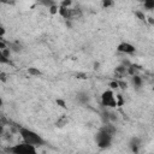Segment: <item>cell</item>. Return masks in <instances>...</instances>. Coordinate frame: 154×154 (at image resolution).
<instances>
[{
    "mask_svg": "<svg viewBox=\"0 0 154 154\" xmlns=\"http://www.w3.org/2000/svg\"><path fill=\"white\" fill-rule=\"evenodd\" d=\"M8 154H14V153H8Z\"/></svg>",
    "mask_w": 154,
    "mask_h": 154,
    "instance_id": "cell-10",
    "label": "cell"
},
{
    "mask_svg": "<svg viewBox=\"0 0 154 154\" xmlns=\"http://www.w3.org/2000/svg\"><path fill=\"white\" fill-rule=\"evenodd\" d=\"M112 136L113 134L108 131L106 128H102L99 130V132L95 135V142L97 147L100 148H108L112 143Z\"/></svg>",
    "mask_w": 154,
    "mask_h": 154,
    "instance_id": "cell-2",
    "label": "cell"
},
{
    "mask_svg": "<svg viewBox=\"0 0 154 154\" xmlns=\"http://www.w3.org/2000/svg\"><path fill=\"white\" fill-rule=\"evenodd\" d=\"M28 73L31 75V76H40L41 75V71L36 67H29L28 69Z\"/></svg>",
    "mask_w": 154,
    "mask_h": 154,
    "instance_id": "cell-6",
    "label": "cell"
},
{
    "mask_svg": "<svg viewBox=\"0 0 154 154\" xmlns=\"http://www.w3.org/2000/svg\"><path fill=\"white\" fill-rule=\"evenodd\" d=\"M101 103L105 107H116L118 106V101H117V96L114 95V93L112 90H105L101 94Z\"/></svg>",
    "mask_w": 154,
    "mask_h": 154,
    "instance_id": "cell-4",
    "label": "cell"
},
{
    "mask_svg": "<svg viewBox=\"0 0 154 154\" xmlns=\"http://www.w3.org/2000/svg\"><path fill=\"white\" fill-rule=\"evenodd\" d=\"M144 7L148 10H154V0H147L144 1Z\"/></svg>",
    "mask_w": 154,
    "mask_h": 154,
    "instance_id": "cell-9",
    "label": "cell"
},
{
    "mask_svg": "<svg viewBox=\"0 0 154 154\" xmlns=\"http://www.w3.org/2000/svg\"><path fill=\"white\" fill-rule=\"evenodd\" d=\"M67 122H69V119H67L66 117H61V118L57 122V125H58V126H64V125L67 124Z\"/></svg>",
    "mask_w": 154,
    "mask_h": 154,
    "instance_id": "cell-8",
    "label": "cell"
},
{
    "mask_svg": "<svg viewBox=\"0 0 154 154\" xmlns=\"http://www.w3.org/2000/svg\"><path fill=\"white\" fill-rule=\"evenodd\" d=\"M7 150H8V153H14V154H37L36 147L28 144L25 142L17 143V144L10 147Z\"/></svg>",
    "mask_w": 154,
    "mask_h": 154,
    "instance_id": "cell-3",
    "label": "cell"
},
{
    "mask_svg": "<svg viewBox=\"0 0 154 154\" xmlns=\"http://www.w3.org/2000/svg\"><path fill=\"white\" fill-rule=\"evenodd\" d=\"M117 51L119 53H124V54H132V53H135L136 48L130 42H120L117 46Z\"/></svg>",
    "mask_w": 154,
    "mask_h": 154,
    "instance_id": "cell-5",
    "label": "cell"
},
{
    "mask_svg": "<svg viewBox=\"0 0 154 154\" xmlns=\"http://www.w3.org/2000/svg\"><path fill=\"white\" fill-rule=\"evenodd\" d=\"M19 136L22 137L23 142L28 143V144H31L34 147H40L42 144H45V141L43 138L37 134L35 132L34 130L31 129H28V128H19Z\"/></svg>",
    "mask_w": 154,
    "mask_h": 154,
    "instance_id": "cell-1",
    "label": "cell"
},
{
    "mask_svg": "<svg viewBox=\"0 0 154 154\" xmlns=\"http://www.w3.org/2000/svg\"><path fill=\"white\" fill-rule=\"evenodd\" d=\"M131 82H132V84L134 85H136V87H140L141 85V83H142V81H141V78L138 77V76H132V78H131Z\"/></svg>",
    "mask_w": 154,
    "mask_h": 154,
    "instance_id": "cell-7",
    "label": "cell"
}]
</instances>
